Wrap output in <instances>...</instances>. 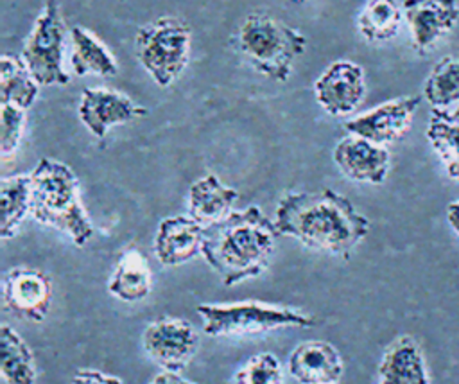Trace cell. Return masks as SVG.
<instances>
[{"mask_svg":"<svg viewBox=\"0 0 459 384\" xmlns=\"http://www.w3.org/2000/svg\"><path fill=\"white\" fill-rule=\"evenodd\" d=\"M425 135L446 176L459 183V104L432 108Z\"/></svg>","mask_w":459,"mask_h":384,"instance_id":"19","label":"cell"},{"mask_svg":"<svg viewBox=\"0 0 459 384\" xmlns=\"http://www.w3.org/2000/svg\"><path fill=\"white\" fill-rule=\"evenodd\" d=\"M446 223L459 237V199L446 205Z\"/></svg>","mask_w":459,"mask_h":384,"instance_id":"31","label":"cell"},{"mask_svg":"<svg viewBox=\"0 0 459 384\" xmlns=\"http://www.w3.org/2000/svg\"><path fill=\"white\" fill-rule=\"evenodd\" d=\"M142 346L158 366L179 373L195 355L199 336L188 321L163 316L143 328Z\"/></svg>","mask_w":459,"mask_h":384,"instance_id":"8","label":"cell"},{"mask_svg":"<svg viewBox=\"0 0 459 384\" xmlns=\"http://www.w3.org/2000/svg\"><path fill=\"white\" fill-rule=\"evenodd\" d=\"M30 217L41 226L66 233L79 248L93 237L79 179L66 163L54 158H41L30 172Z\"/></svg>","mask_w":459,"mask_h":384,"instance_id":"3","label":"cell"},{"mask_svg":"<svg viewBox=\"0 0 459 384\" xmlns=\"http://www.w3.org/2000/svg\"><path fill=\"white\" fill-rule=\"evenodd\" d=\"M274 223L256 206L231 212L204 228L201 255L224 285L262 275L276 249Z\"/></svg>","mask_w":459,"mask_h":384,"instance_id":"2","label":"cell"},{"mask_svg":"<svg viewBox=\"0 0 459 384\" xmlns=\"http://www.w3.org/2000/svg\"><path fill=\"white\" fill-rule=\"evenodd\" d=\"M420 102L421 99L418 95L385 100L344 122V129L380 145L398 142L409 133Z\"/></svg>","mask_w":459,"mask_h":384,"instance_id":"11","label":"cell"},{"mask_svg":"<svg viewBox=\"0 0 459 384\" xmlns=\"http://www.w3.org/2000/svg\"><path fill=\"white\" fill-rule=\"evenodd\" d=\"M65 31L59 2L47 0L22 50V59L39 86H65L70 81L63 68Z\"/></svg>","mask_w":459,"mask_h":384,"instance_id":"7","label":"cell"},{"mask_svg":"<svg viewBox=\"0 0 459 384\" xmlns=\"http://www.w3.org/2000/svg\"><path fill=\"white\" fill-rule=\"evenodd\" d=\"M70 384H124V382H122V379L109 375L106 371L93 370V368H82L74 373Z\"/></svg>","mask_w":459,"mask_h":384,"instance_id":"29","label":"cell"},{"mask_svg":"<svg viewBox=\"0 0 459 384\" xmlns=\"http://www.w3.org/2000/svg\"><path fill=\"white\" fill-rule=\"evenodd\" d=\"M402 9L418 54L432 50L459 20L457 0H403Z\"/></svg>","mask_w":459,"mask_h":384,"instance_id":"14","label":"cell"},{"mask_svg":"<svg viewBox=\"0 0 459 384\" xmlns=\"http://www.w3.org/2000/svg\"><path fill=\"white\" fill-rule=\"evenodd\" d=\"M237 199L235 188L224 185L215 174H204L188 188V215L206 228L230 215Z\"/></svg>","mask_w":459,"mask_h":384,"instance_id":"18","label":"cell"},{"mask_svg":"<svg viewBox=\"0 0 459 384\" xmlns=\"http://www.w3.org/2000/svg\"><path fill=\"white\" fill-rule=\"evenodd\" d=\"M151 289L152 273L145 255L134 248L122 251L108 280L109 294L117 300L133 303L147 298Z\"/></svg>","mask_w":459,"mask_h":384,"instance_id":"20","label":"cell"},{"mask_svg":"<svg viewBox=\"0 0 459 384\" xmlns=\"http://www.w3.org/2000/svg\"><path fill=\"white\" fill-rule=\"evenodd\" d=\"M332 156L339 172L359 183H384L391 165V154L385 145L351 133L335 144Z\"/></svg>","mask_w":459,"mask_h":384,"instance_id":"13","label":"cell"},{"mask_svg":"<svg viewBox=\"0 0 459 384\" xmlns=\"http://www.w3.org/2000/svg\"><path fill=\"white\" fill-rule=\"evenodd\" d=\"M273 223L280 235L342 258H348L369 233V219L348 197L330 188L283 194Z\"/></svg>","mask_w":459,"mask_h":384,"instance_id":"1","label":"cell"},{"mask_svg":"<svg viewBox=\"0 0 459 384\" xmlns=\"http://www.w3.org/2000/svg\"><path fill=\"white\" fill-rule=\"evenodd\" d=\"M423 99L432 108L459 104V52L441 57L423 83Z\"/></svg>","mask_w":459,"mask_h":384,"instance_id":"26","label":"cell"},{"mask_svg":"<svg viewBox=\"0 0 459 384\" xmlns=\"http://www.w3.org/2000/svg\"><path fill=\"white\" fill-rule=\"evenodd\" d=\"M283 368L271 352L251 355L235 373V384H281Z\"/></svg>","mask_w":459,"mask_h":384,"instance_id":"27","label":"cell"},{"mask_svg":"<svg viewBox=\"0 0 459 384\" xmlns=\"http://www.w3.org/2000/svg\"><path fill=\"white\" fill-rule=\"evenodd\" d=\"M77 113L82 126L102 140L113 126L145 117L147 109L117 90L86 88L81 93Z\"/></svg>","mask_w":459,"mask_h":384,"instance_id":"12","label":"cell"},{"mask_svg":"<svg viewBox=\"0 0 459 384\" xmlns=\"http://www.w3.org/2000/svg\"><path fill=\"white\" fill-rule=\"evenodd\" d=\"M72 38V54L70 65L72 72L79 77L84 75H100L113 77L118 72V65L109 52V48L88 29L75 25L70 32Z\"/></svg>","mask_w":459,"mask_h":384,"instance_id":"21","label":"cell"},{"mask_svg":"<svg viewBox=\"0 0 459 384\" xmlns=\"http://www.w3.org/2000/svg\"><path fill=\"white\" fill-rule=\"evenodd\" d=\"M314 97L330 117L351 115L366 97L362 66L348 59L330 63L314 83Z\"/></svg>","mask_w":459,"mask_h":384,"instance_id":"10","label":"cell"},{"mask_svg":"<svg viewBox=\"0 0 459 384\" xmlns=\"http://www.w3.org/2000/svg\"><path fill=\"white\" fill-rule=\"evenodd\" d=\"M52 278L36 267L16 266L2 276L4 305L16 318L39 323L47 318L52 303Z\"/></svg>","mask_w":459,"mask_h":384,"instance_id":"9","label":"cell"},{"mask_svg":"<svg viewBox=\"0 0 459 384\" xmlns=\"http://www.w3.org/2000/svg\"><path fill=\"white\" fill-rule=\"evenodd\" d=\"M39 92L25 61L13 54H4L0 61V104H13L29 109Z\"/></svg>","mask_w":459,"mask_h":384,"instance_id":"24","label":"cell"},{"mask_svg":"<svg viewBox=\"0 0 459 384\" xmlns=\"http://www.w3.org/2000/svg\"><path fill=\"white\" fill-rule=\"evenodd\" d=\"M30 214V172L5 176L0 181V235H16L23 219Z\"/></svg>","mask_w":459,"mask_h":384,"instance_id":"23","label":"cell"},{"mask_svg":"<svg viewBox=\"0 0 459 384\" xmlns=\"http://www.w3.org/2000/svg\"><path fill=\"white\" fill-rule=\"evenodd\" d=\"M402 20L403 9L398 0H366L357 16V29L366 41L382 43L398 34Z\"/></svg>","mask_w":459,"mask_h":384,"instance_id":"25","label":"cell"},{"mask_svg":"<svg viewBox=\"0 0 459 384\" xmlns=\"http://www.w3.org/2000/svg\"><path fill=\"white\" fill-rule=\"evenodd\" d=\"M287 370L299 384H337L344 373V361L333 345L314 339L294 346Z\"/></svg>","mask_w":459,"mask_h":384,"instance_id":"16","label":"cell"},{"mask_svg":"<svg viewBox=\"0 0 459 384\" xmlns=\"http://www.w3.org/2000/svg\"><path fill=\"white\" fill-rule=\"evenodd\" d=\"M377 384H430L427 362L412 336H398L382 353Z\"/></svg>","mask_w":459,"mask_h":384,"instance_id":"17","label":"cell"},{"mask_svg":"<svg viewBox=\"0 0 459 384\" xmlns=\"http://www.w3.org/2000/svg\"><path fill=\"white\" fill-rule=\"evenodd\" d=\"M0 373L5 384H34L38 375L30 346L7 323L0 327Z\"/></svg>","mask_w":459,"mask_h":384,"instance_id":"22","label":"cell"},{"mask_svg":"<svg viewBox=\"0 0 459 384\" xmlns=\"http://www.w3.org/2000/svg\"><path fill=\"white\" fill-rule=\"evenodd\" d=\"M190 43L192 31L188 23L167 14L138 29L134 52L151 79L158 86L169 88L188 65Z\"/></svg>","mask_w":459,"mask_h":384,"instance_id":"6","label":"cell"},{"mask_svg":"<svg viewBox=\"0 0 459 384\" xmlns=\"http://www.w3.org/2000/svg\"><path fill=\"white\" fill-rule=\"evenodd\" d=\"M238 48L264 77L283 83L307 48V38L264 11L249 13L238 31Z\"/></svg>","mask_w":459,"mask_h":384,"instance_id":"4","label":"cell"},{"mask_svg":"<svg viewBox=\"0 0 459 384\" xmlns=\"http://www.w3.org/2000/svg\"><path fill=\"white\" fill-rule=\"evenodd\" d=\"M289 2H294V4H299V2H305V0H289Z\"/></svg>","mask_w":459,"mask_h":384,"instance_id":"32","label":"cell"},{"mask_svg":"<svg viewBox=\"0 0 459 384\" xmlns=\"http://www.w3.org/2000/svg\"><path fill=\"white\" fill-rule=\"evenodd\" d=\"M25 111L13 104H2L0 108V154L4 160L13 156L20 145L23 126H25Z\"/></svg>","mask_w":459,"mask_h":384,"instance_id":"28","label":"cell"},{"mask_svg":"<svg viewBox=\"0 0 459 384\" xmlns=\"http://www.w3.org/2000/svg\"><path fill=\"white\" fill-rule=\"evenodd\" d=\"M204 228L190 215H170L161 219L154 235V253L161 266L176 267L195 255L203 248Z\"/></svg>","mask_w":459,"mask_h":384,"instance_id":"15","label":"cell"},{"mask_svg":"<svg viewBox=\"0 0 459 384\" xmlns=\"http://www.w3.org/2000/svg\"><path fill=\"white\" fill-rule=\"evenodd\" d=\"M147 384H197V382H192V380L181 377L178 371L163 370L158 375H154Z\"/></svg>","mask_w":459,"mask_h":384,"instance_id":"30","label":"cell"},{"mask_svg":"<svg viewBox=\"0 0 459 384\" xmlns=\"http://www.w3.org/2000/svg\"><path fill=\"white\" fill-rule=\"evenodd\" d=\"M197 314L203 318V332L212 337L264 334L283 327L312 328L316 319L292 307L273 305L256 300L231 303H201Z\"/></svg>","mask_w":459,"mask_h":384,"instance_id":"5","label":"cell"}]
</instances>
